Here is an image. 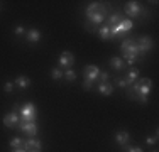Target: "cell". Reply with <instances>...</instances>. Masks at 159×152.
<instances>
[{
	"instance_id": "1",
	"label": "cell",
	"mask_w": 159,
	"mask_h": 152,
	"mask_svg": "<svg viewBox=\"0 0 159 152\" xmlns=\"http://www.w3.org/2000/svg\"><path fill=\"white\" fill-rule=\"evenodd\" d=\"M120 47H122V54H124V58L127 59L129 64H134L135 59H139V52H137V44H135V39H124Z\"/></svg>"
},
{
	"instance_id": "2",
	"label": "cell",
	"mask_w": 159,
	"mask_h": 152,
	"mask_svg": "<svg viewBox=\"0 0 159 152\" xmlns=\"http://www.w3.org/2000/svg\"><path fill=\"white\" fill-rule=\"evenodd\" d=\"M135 44H137L139 59H144L146 52L149 51V49H151V46H152V39H151L149 36H142V37H139V39L135 41Z\"/></svg>"
},
{
	"instance_id": "3",
	"label": "cell",
	"mask_w": 159,
	"mask_h": 152,
	"mask_svg": "<svg viewBox=\"0 0 159 152\" xmlns=\"http://www.w3.org/2000/svg\"><path fill=\"white\" fill-rule=\"evenodd\" d=\"M105 15H107V5H102L98 3V9L93 14L88 15V20L93 22V24H100V22L105 20Z\"/></svg>"
},
{
	"instance_id": "4",
	"label": "cell",
	"mask_w": 159,
	"mask_h": 152,
	"mask_svg": "<svg viewBox=\"0 0 159 152\" xmlns=\"http://www.w3.org/2000/svg\"><path fill=\"white\" fill-rule=\"evenodd\" d=\"M20 115H22V120H25V122H36L37 113H36V108H34L32 103H25L20 108Z\"/></svg>"
},
{
	"instance_id": "5",
	"label": "cell",
	"mask_w": 159,
	"mask_h": 152,
	"mask_svg": "<svg viewBox=\"0 0 159 152\" xmlns=\"http://www.w3.org/2000/svg\"><path fill=\"white\" fill-rule=\"evenodd\" d=\"M17 127L20 130H24L29 137H34L37 134V125L36 122H25V120H20V123H17Z\"/></svg>"
},
{
	"instance_id": "6",
	"label": "cell",
	"mask_w": 159,
	"mask_h": 152,
	"mask_svg": "<svg viewBox=\"0 0 159 152\" xmlns=\"http://www.w3.org/2000/svg\"><path fill=\"white\" fill-rule=\"evenodd\" d=\"M142 10L144 9L137 2H127V5H125V14L129 17H139V15H142Z\"/></svg>"
},
{
	"instance_id": "7",
	"label": "cell",
	"mask_w": 159,
	"mask_h": 152,
	"mask_svg": "<svg viewBox=\"0 0 159 152\" xmlns=\"http://www.w3.org/2000/svg\"><path fill=\"white\" fill-rule=\"evenodd\" d=\"M98 73H100V69H98L97 66H93V64H88V66L85 68V71H83L85 79H88V81H92V83L98 78Z\"/></svg>"
},
{
	"instance_id": "8",
	"label": "cell",
	"mask_w": 159,
	"mask_h": 152,
	"mask_svg": "<svg viewBox=\"0 0 159 152\" xmlns=\"http://www.w3.org/2000/svg\"><path fill=\"white\" fill-rule=\"evenodd\" d=\"M73 63H75V58L70 51L61 52V56H59V64H61V66H64L66 69H70V68L73 66Z\"/></svg>"
},
{
	"instance_id": "9",
	"label": "cell",
	"mask_w": 159,
	"mask_h": 152,
	"mask_svg": "<svg viewBox=\"0 0 159 152\" xmlns=\"http://www.w3.org/2000/svg\"><path fill=\"white\" fill-rule=\"evenodd\" d=\"M41 147H43V144H41L37 139H27L24 142V149L27 150V152H31V150H41Z\"/></svg>"
},
{
	"instance_id": "10",
	"label": "cell",
	"mask_w": 159,
	"mask_h": 152,
	"mask_svg": "<svg viewBox=\"0 0 159 152\" xmlns=\"http://www.w3.org/2000/svg\"><path fill=\"white\" fill-rule=\"evenodd\" d=\"M137 76H139V69H137V68H130V69L127 71V76L124 78V79H125V83H127V86L134 85V83L137 81Z\"/></svg>"
},
{
	"instance_id": "11",
	"label": "cell",
	"mask_w": 159,
	"mask_h": 152,
	"mask_svg": "<svg viewBox=\"0 0 159 152\" xmlns=\"http://www.w3.org/2000/svg\"><path fill=\"white\" fill-rule=\"evenodd\" d=\"M129 139H130V135H129V132H125V130H119L115 134V140H117V144L119 145H127V142H129Z\"/></svg>"
},
{
	"instance_id": "12",
	"label": "cell",
	"mask_w": 159,
	"mask_h": 152,
	"mask_svg": "<svg viewBox=\"0 0 159 152\" xmlns=\"http://www.w3.org/2000/svg\"><path fill=\"white\" fill-rule=\"evenodd\" d=\"M17 123H19V118L14 112L7 113V115L3 117V125H5V127H17Z\"/></svg>"
},
{
	"instance_id": "13",
	"label": "cell",
	"mask_w": 159,
	"mask_h": 152,
	"mask_svg": "<svg viewBox=\"0 0 159 152\" xmlns=\"http://www.w3.org/2000/svg\"><path fill=\"white\" fill-rule=\"evenodd\" d=\"M98 91H100L102 95H105V96H108V95L113 93V85H110L108 81L105 83H98Z\"/></svg>"
},
{
	"instance_id": "14",
	"label": "cell",
	"mask_w": 159,
	"mask_h": 152,
	"mask_svg": "<svg viewBox=\"0 0 159 152\" xmlns=\"http://www.w3.org/2000/svg\"><path fill=\"white\" fill-rule=\"evenodd\" d=\"M25 37H27V41H31V42H37V41L41 39V30H37V29H31V30H27Z\"/></svg>"
},
{
	"instance_id": "15",
	"label": "cell",
	"mask_w": 159,
	"mask_h": 152,
	"mask_svg": "<svg viewBox=\"0 0 159 152\" xmlns=\"http://www.w3.org/2000/svg\"><path fill=\"white\" fill-rule=\"evenodd\" d=\"M110 66L117 71H122L124 68H125V63L122 61V58H115V56H113V58L110 59Z\"/></svg>"
},
{
	"instance_id": "16",
	"label": "cell",
	"mask_w": 159,
	"mask_h": 152,
	"mask_svg": "<svg viewBox=\"0 0 159 152\" xmlns=\"http://www.w3.org/2000/svg\"><path fill=\"white\" fill-rule=\"evenodd\" d=\"M16 85L19 86V88L25 90L29 85H31V79H29V78H25V76H19V78L16 79Z\"/></svg>"
},
{
	"instance_id": "17",
	"label": "cell",
	"mask_w": 159,
	"mask_h": 152,
	"mask_svg": "<svg viewBox=\"0 0 159 152\" xmlns=\"http://www.w3.org/2000/svg\"><path fill=\"white\" fill-rule=\"evenodd\" d=\"M98 34H100L102 39H112V32H110V27L107 25H103L102 29H98Z\"/></svg>"
},
{
	"instance_id": "18",
	"label": "cell",
	"mask_w": 159,
	"mask_h": 152,
	"mask_svg": "<svg viewBox=\"0 0 159 152\" xmlns=\"http://www.w3.org/2000/svg\"><path fill=\"white\" fill-rule=\"evenodd\" d=\"M10 147H12V149H20V147H24V140H22L20 137H14V139L10 140Z\"/></svg>"
},
{
	"instance_id": "19",
	"label": "cell",
	"mask_w": 159,
	"mask_h": 152,
	"mask_svg": "<svg viewBox=\"0 0 159 152\" xmlns=\"http://www.w3.org/2000/svg\"><path fill=\"white\" fill-rule=\"evenodd\" d=\"M64 76H66L68 81H75V79H76V73H75V71L71 69V68H70V69L64 71Z\"/></svg>"
},
{
	"instance_id": "20",
	"label": "cell",
	"mask_w": 159,
	"mask_h": 152,
	"mask_svg": "<svg viewBox=\"0 0 159 152\" xmlns=\"http://www.w3.org/2000/svg\"><path fill=\"white\" fill-rule=\"evenodd\" d=\"M98 83H105V81H108V73L107 71H100V73H98Z\"/></svg>"
},
{
	"instance_id": "21",
	"label": "cell",
	"mask_w": 159,
	"mask_h": 152,
	"mask_svg": "<svg viewBox=\"0 0 159 152\" xmlns=\"http://www.w3.org/2000/svg\"><path fill=\"white\" fill-rule=\"evenodd\" d=\"M120 24L124 25V29H125L127 32L132 29V20H130V19H124V20H120Z\"/></svg>"
},
{
	"instance_id": "22",
	"label": "cell",
	"mask_w": 159,
	"mask_h": 152,
	"mask_svg": "<svg viewBox=\"0 0 159 152\" xmlns=\"http://www.w3.org/2000/svg\"><path fill=\"white\" fill-rule=\"evenodd\" d=\"M85 29L90 30V32H95V30H98V29H97V24H93V22H90V20L85 22Z\"/></svg>"
},
{
	"instance_id": "23",
	"label": "cell",
	"mask_w": 159,
	"mask_h": 152,
	"mask_svg": "<svg viewBox=\"0 0 159 152\" xmlns=\"http://www.w3.org/2000/svg\"><path fill=\"white\" fill-rule=\"evenodd\" d=\"M119 22H120V15H119V14H113L112 17H110L108 25H115V24H119Z\"/></svg>"
},
{
	"instance_id": "24",
	"label": "cell",
	"mask_w": 159,
	"mask_h": 152,
	"mask_svg": "<svg viewBox=\"0 0 159 152\" xmlns=\"http://www.w3.org/2000/svg\"><path fill=\"white\" fill-rule=\"evenodd\" d=\"M51 76H52L54 79H59V78L63 76V71H61V69H58V68H54V69L51 71Z\"/></svg>"
},
{
	"instance_id": "25",
	"label": "cell",
	"mask_w": 159,
	"mask_h": 152,
	"mask_svg": "<svg viewBox=\"0 0 159 152\" xmlns=\"http://www.w3.org/2000/svg\"><path fill=\"white\" fill-rule=\"evenodd\" d=\"M97 9H98V3H90V5H88V9H86V15L93 14Z\"/></svg>"
},
{
	"instance_id": "26",
	"label": "cell",
	"mask_w": 159,
	"mask_h": 152,
	"mask_svg": "<svg viewBox=\"0 0 159 152\" xmlns=\"http://www.w3.org/2000/svg\"><path fill=\"white\" fill-rule=\"evenodd\" d=\"M124 150L125 152H144L141 147H129V145H124Z\"/></svg>"
},
{
	"instance_id": "27",
	"label": "cell",
	"mask_w": 159,
	"mask_h": 152,
	"mask_svg": "<svg viewBox=\"0 0 159 152\" xmlns=\"http://www.w3.org/2000/svg\"><path fill=\"white\" fill-rule=\"evenodd\" d=\"M115 83H117V86H120V88H127V83H125V79H124V78H117Z\"/></svg>"
},
{
	"instance_id": "28",
	"label": "cell",
	"mask_w": 159,
	"mask_h": 152,
	"mask_svg": "<svg viewBox=\"0 0 159 152\" xmlns=\"http://www.w3.org/2000/svg\"><path fill=\"white\" fill-rule=\"evenodd\" d=\"M3 90H5L7 93H10V91L14 90V83H12V81H7L5 85H3Z\"/></svg>"
},
{
	"instance_id": "29",
	"label": "cell",
	"mask_w": 159,
	"mask_h": 152,
	"mask_svg": "<svg viewBox=\"0 0 159 152\" xmlns=\"http://www.w3.org/2000/svg\"><path fill=\"white\" fill-rule=\"evenodd\" d=\"M14 32H16V36H22V34L25 32V29L22 27V25H17V27L14 29Z\"/></svg>"
},
{
	"instance_id": "30",
	"label": "cell",
	"mask_w": 159,
	"mask_h": 152,
	"mask_svg": "<svg viewBox=\"0 0 159 152\" xmlns=\"http://www.w3.org/2000/svg\"><path fill=\"white\" fill-rule=\"evenodd\" d=\"M146 142L149 144V145H152V144H156V142H157V134L154 135V137H147V139H146Z\"/></svg>"
},
{
	"instance_id": "31",
	"label": "cell",
	"mask_w": 159,
	"mask_h": 152,
	"mask_svg": "<svg viewBox=\"0 0 159 152\" xmlns=\"http://www.w3.org/2000/svg\"><path fill=\"white\" fill-rule=\"evenodd\" d=\"M83 88H85V90H90V88H92V81L85 79V81H83Z\"/></svg>"
},
{
	"instance_id": "32",
	"label": "cell",
	"mask_w": 159,
	"mask_h": 152,
	"mask_svg": "<svg viewBox=\"0 0 159 152\" xmlns=\"http://www.w3.org/2000/svg\"><path fill=\"white\" fill-rule=\"evenodd\" d=\"M14 152H27V150H25L24 147H20V149H16V150H14Z\"/></svg>"
},
{
	"instance_id": "33",
	"label": "cell",
	"mask_w": 159,
	"mask_h": 152,
	"mask_svg": "<svg viewBox=\"0 0 159 152\" xmlns=\"http://www.w3.org/2000/svg\"><path fill=\"white\" fill-rule=\"evenodd\" d=\"M31 152H39V150H31Z\"/></svg>"
}]
</instances>
